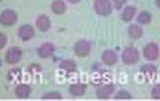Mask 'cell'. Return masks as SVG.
Segmentation results:
<instances>
[{
  "label": "cell",
  "instance_id": "obj_1",
  "mask_svg": "<svg viewBox=\"0 0 160 101\" xmlns=\"http://www.w3.org/2000/svg\"><path fill=\"white\" fill-rule=\"evenodd\" d=\"M122 59L126 64H134L139 59V52L135 47H127L122 54Z\"/></svg>",
  "mask_w": 160,
  "mask_h": 101
},
{
  "label": "cell",
  "instance_id": "obj_2",
  "mask_svg": "<svg viewBox=\"0 0 160 101\" xmlns=\"http://www.w3.org/2000/svg\"><path fill=\"white\" fill-rule=\"evenodd\" d=\"M94 8L96 13L102 17L110 14L112 11L110 0H95Z\"/></svg>",
  "mask_w": 160,
  "mask_h": 101
},
{
  "label": "cell",
  "instance_id": "obj_3",
  "mask_svg": "<svg viewBox=\"0 0 160 101\" xmlns=\"http://www.w3.org/2000/svg\"><path fill=\"white\" fill-rule=\"evenodd\" d=\"M73 51L79 57H86L91 52V43L87 40H80L73 46Z\"/></svg>",
  "mask_w": 160,
  "mask_h": 101
},
{
  "label": "cell",
  "instance_id": "obj_4",
  "mask_svg": "<svg viewBox=\"0 0 160 101\" xmlns=\"http://www.w3.org/2000/svg\"><path fill=\"white\" fill-rule=\"evenodd\" d=\"M18 22V13L12 9H5L0 14V24L3 26H13Z\"/></svg>",
  "mask_w": 160,
  "mask_h": 101
},
{
  "label": "cell",
  "instance_id": "obj_5",
  "mask_svg": "<svg viewBox=\"0 0 160 101\" xmlns=\"http://www.w3.org/2000/svg\"><path fill=\"white\" fill-rule=\"evenodd\" d=\"M22 56V50L18 47H11L5 53V60L9 64H17Z\"/></svg>",
  "mask_w": 160,
  "mask_h": 101
},
{
  "label": "cell",
  "instance_id": "obj_6",
  "mask_svg": "<svg viewBox=\"0 0 160 101\" xmlns=\"http://www.w3.org/2000/svg\"><path fill=\"white\" fill-rule=\"evenodd\" d=\"M143 54H144V57H145L147 60L152 61V60L157 59L158 54H159L158 45L156 43H153V42L148 43L143 50Z\"/></svg>",
  "mask_w": 160,
  "mask_h": 101
},
{
  "label": "cell",
  "instance_id": "obj_7",
  "mask_svg": "<svg viewBox=\"0 0 160 101\" xmlns=\"http://www.w3.org/2000/svg\"><path fill=\"white\" fill-rule=\"evenodd\" d=\"M18 36L22 41H29L35 36V30L31 25H24L18 31Z\"/></svg>",
  "mask_w": 160,
  "mask_h": 101
},
{
  "label": "cell",
  "instance_id": "obj_8",
  "mask_svg": "<svg viewBox=\"0 0 160 101\" xmlns=\"http://www.w3.org/2000/svg\"><path fill=\"white\" fill-rule=\"evenodd\" d=\"M114 90H115V86L113 84L104 85V86H101L97 89L96 95L99 99H108L112 93L114 92Z\"/></svg>",
  "mask_w": 160,
  "mask_h": 101
},
{
  "label": "cell",
  "instance_id": "obj_9",
  "mask_svg": "<svg viewBox=\"0 0 160 101\" xmlns=\"http://www.w3.org/2000/svg\"><path fill=\"white\" fill-rule=\"evenodd\" d=\"M101 58H102V61L107 65H113L118 63V56L114 50L112 49H106L105 51H103L102 55H101Z\"/></svg>",
  "mask_w": 160,
  "mask_h": 101
},
{
  "label": "cell",
  "instance_id": "obj_10",
  "mask_svg": "<svg viewBox=\"0 0 160 101\" xmlns=\"http://www.w3.org/2000/svg\"><path fill=\"white\" fill-rule=\"evenodd\" d=\"M36 26L42 32H47L51 28V21L46 14H40L36 19Z\"/></svg>",
  "mask_w": 160,
  "mask_h": 101
},
{
  "label": "cell",
  "instance_id": "obj_11",
  "mask_svg": "<svg viewBox=\"0 0 160 101\" xmlns=\"http://www.w3.org/2000/svg\"><path fill=\"white\" fill-rule=\"evenodd\" d=\"M54 45L52 43H44L42 44L38 49V54L39 56L42 58H48L54 53Z\"/></svg>",
  "mask_w": 160,
  "mask_h": 101
},
{
  "label": "cell",
  "instance_id": "obj_12",
  "mask_svg": "<svg viewBox=\"0 0 160 101\" xmlns=\"http://www.w3.org/2000/svg\"><path fill=\"white\" fill-rule=\"evenodd\" d=\"M15 96L19 99L28 98L31 94V87L27 84H19L15 87Z\"/></svg>",
  "mask_w": 160,
  "mask_h": 101
},
{
  "label": "cell",
  "instance_id": "obj_13",
  "mask_svg": "<svg viewBox=\"0 0 160 101\" xmlns=\"http://www.w3.org/2000/svg\"><path fill=\"white\" fill-rule=\"evenodd\" d=\"M136 11H137L136 6H134V5H128L126 8L122 10V15H120V17H122V19L123 22H126V23L131 22L132 19L135 18Z\"/></svg>",
  "mask_w": 160,
  "mask_h": 101
},
{
  "label": "cell",
  "instance_id": "obj_14",
  "mask_svg": "<svg viewBox=\"0 0 160 101\" xmlns=\"http://www.w3.org/2000/svg\"><path fill=\"white\" fill-rule=\"evenodd\" d=\"M86 90H87V86L85 84L82 83H77V84H72L71 87H69V93L73 96H82L85 94Z\"/></svg>",
  "mask_w": 160,
  "mask_h": 101
},
{
  "label": "cell",
  "instance_id": "obj_15",
  "mask_svg": "<svg viewBox=\"0 0 160 101\" xmlns=\"http://www.w3.org/2000/svg\"><path fill=\"white\" fill-rule=\"evenodd\" d=\"M156 72L157 71H156V68L153 64H145L141 68V73L148 81L152 80L156 76Z\"/></svg>",
  "mask_w": 160,
  "mask_h": 101
},
{
  "label": "cell",
  "instance_id": "obj_16",
  "mask_svg": "<svg viewBox=\"0 0 160 101\" xmlns=\"http://www.w3.org/2000/svg\"><path fill=\"white\" fill-rule=\"evenodd\" d=\"M51 10L55 14H62L66 10V5L63 0H54L51 3Z\"/></svg>",
  "mask_w": 160,
  "mask_h": 101
},
{
  "label": "cell",
  "instance_id": "obj_17",
  "mask_svg": "<svg viewBox=\"0 0 160 101\" xmlns=\"http://www.w3.org/2000/svg\"><path fill=\"white\" fill-rule=\"evenodd\" d=\"M128 36L132 39H139L143 36V28L139 25H131L128 29Z\"/></svg>",
  "mask_w": 160,
  "mask_h": 101
},
{
  "label": "cell",
  "instance_id": "obj_18",
  "mask_svg": "<svg viewBox=\"0 0 160 101\" xmlns=\"http://www.w3.org/2000/svg\"><path fill=\"white\" fill-rule=\"evenodd\" d=\"M59 68L61 69H63V71L66 73H72V72L76 71L77 64H76L75 61L72 60V59H66V60L61 61L60 64H59Z\"/></svg>",
  "mask_w": 160,
  "mask_h": 101
},
{
  "label": "cell",
  "instance_id": "obj_19",
  "mask_svg": "<svg viewBox=\"0 0 160 101\" xmlns=\"http://www.w3.org/2000/svg\"><path fill=\"white\" fill-rule=\"evenodd\" d=\"M137 21L141 25H148V24H150L152 21V15L150 13H148V11H141V13H139L138 18H137Z\"/></svg>",
  "mask_w": 160,
  "mask_h": 101
},
{
  "label": "cell",
  "instance_id": "obj_20",
  "mask_svg": "<svg viewBox=\"0 0 160 101\" xmlns=\"http://www.w3.org/2000/svg\"><path fill=\"white\" fill-rule=\"evenodd\" d=\"M43 100H61L62 95L58 92H49L42 97Z\"/></svg>",
  "mask_w": 160,
  "mask_h": 101
},
{
  "label": "cell",
  "instance_id": "obj_21",
  "mask_svg": "<svg viewBox=\"0 0 160 101\" xmlns=\"http://www.w3.org/2000/svg\"><path fill=\"white\" fill-rule=\"evenodd\" d=\"M115 100H130L132 99V95L126 90H122L119 91L118 93H116L114 96Z\"/></svg>",
  "mask_w": 160,
  "mask_h": 101
},
{
  "label": "cell",
  "instance_id": "obj_22",
  "mask_svg": "<svg viewBox=\"0 0 160 101\" xmlns=\"http://www.w3.org/2000/svg\"><path fill=\"white\" fill-rule=\"evenodd\" d=\"M152 98L154 99H160V84L155 85L152 90Z\"/></svg>",
  "mask_w": 160,
  "mask_h": 101
},
{
  "label": "cell",
  "instance_id": "obj_23",
  "mask_svg": "<svg viewBox=\"0 0 160 101\" xmlns=\"http://www.w3.org/2000/svg\"><path fill=\"white\" fill-rule=\"evenodd\" d=\"M21 69H18V68H13V69H11L10 72H8V79L9 80H13L15 79L18 76H21Z\"/></svg>",
  "mask_w": 160,
  "mask_h": 101
},
{
  "label": "cell",
  "instance_id": "obj_24",
  "mask_svg": "<svg viewBox=\"0 0 160 101\" xmlns=\"http://www.w3.org/2000/svg\"><path fill=\"white\" fill-rule=\"evenodd\" d=\"M127 0H113V3H114L115 8L118 10H120L123 7V5L126 4Z\"/></svg>",
  "mask_w": 160,
  "mask_h": 101
},
{
  "label": "cell",
  "instance_id": "obj_25",
  "mask_svg": "<svg viewBox=\"0 0 160 101\" xmlns=\"http://www.w3.org/2000/svg\"><path fill=\"white\" fill-rule=\"evenodd\" d=\"M7 43V37L5 34L0 32V49H2Z\"/></svg>",
  "mask_w": 160,
  "mask_h": 101
},
{
  "label": "cell",
  "instance_id": "obj_26",
  "mask_svg": "<svg viewBox=\"0 0 160 101\" xmlns=\"http://www.w3.org/2000/svg\"><path fill=\"white\" fill-rule=\"evenodd\" d=\"M68 2L72 3V4H77V3H79L81 0H66Z\"/></svg>",
  "mask_w": 160,
  "mask_h": 101
},
{
  "label": "cell",
  "instance_id": "obj_27",
  "mask_svg": "<svg viewBox=\"0 0 160 101\" xmlns=\"http://www.w3.org/2000/svg\"><path fill=\"white\" fill-rule=\"evenodd\" d=\"M156 5H157V7H159V8H160V0H156Z\"/></svg>",
  "mask_w": 160,
  "mask_h": 101
},
{
  "label": "cell",
  "instance_id": "obj_28",
  "mask_svg": "<svg viewBox=\"0 0 160 101\" xmlns=\"http://www.w3.org/2000/svg\"><path fill=\"white\" fill-rule=\"evenodd\" d=\"M0 1H1V0H0Z\"/></svg>",
  "mask_w": 160,
  "mask_h": 101
}]
</instances>
